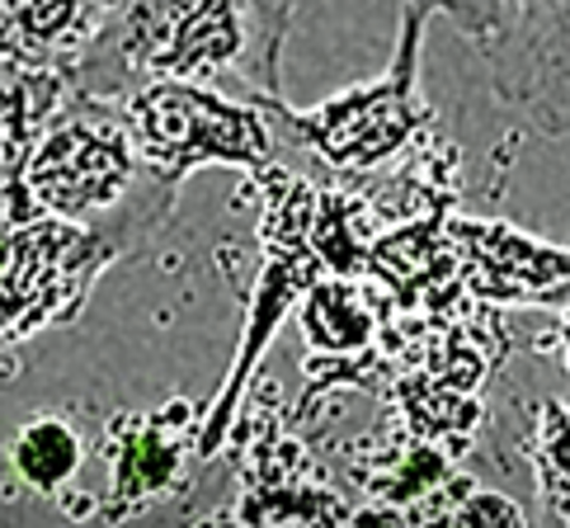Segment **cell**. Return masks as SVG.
Segmentation results:
<instances>
[{"label": "cell", "instance_id": "cell-6", "mask_svg": "<svg viewBox=\"0 0 570 528\" xmlns=\"http://www.w3.org/2000/svg\"><path fill=\"white\" fill-rule=\"evenodd\" d=\"M114 519L132 515L137 505H151L175 491L189 472L194 449V405L170 401L147 415H118L114 420Z\"/></svg>", "mask_w": 570, "mask_h": 528}, {"label": "cell", "instance_id": "cell-5", "mask_svg": "<svg viewBox=\"0 0 570 528\" xmlns=\"http://www.w3.org/2000/svg\"><path fill=\"white\" fill-rule=\"evenodd\" d=\"M415 25L405 33V52L396 76H386L382 86L344 95L335 105H325L312 114V141L331 166H373V160L392 156L405 147L420 124H424V105L415 95Z\"/></svg>", "mask_w": 570, "mask_h": 528}, {"label": "cell", "instance_id": "cell-9", "mask_svg": "<svg viewBox=\"0 0 570 528\" xmlns=\"http://www.w3.org/2000/svg\"><path fill=\"white\" fill-rule=\"evenodd\" d=\"M86 462V443L62 415H33L10 443V467L38 496H57Z\"/></svg>", "mask_w": 570, "mask_h": 528}, {"label": "cell", "instance_id": "cell-2", "mask_svg": "<svg viewBox=\"0 0 570 528\" xmlns=\"http://www.w3.org/2000/svg\"><path fill=\"white\" fill-rule=\"evenodd\" d=\"M128 133L137 156L179 179L198 160H250L259 166L269 156V137L255 124V114L227 105L189 80H156L128 105Z\"/></svg>", "mask_w": 570, "mask_h": 528}, {"label": "cell", "instance_id": "cell-8", "mask_svg": "<svg viewBox=\"0 0 570 528\" xmlns=\"http://www.w3.org/2000/svg\"><path fill=\"white\" fill-rule=\"evenodd\" d=\"M386 321H392V316H382L373 307V293L358 289L350 274L312 278L307 283V307H302V331H307V340L316 344V350L340 359V363H325V369H316V378L321 382L331 373L344 378V373H350V359H373Z\"/></svg>", "mask_w": 570, "mask_h": 528}, {"label": "cell", "instance_id": "cell-10", "mask_svg": "<svg viewBox=\"0 0 570 528\" xmlns=\"http://www.w3.org/2000/svg\"><path fill=\"white\" fill-rule=\"evenodd\" d=\"M481 505H462V510L443 515V524H523V515L514 510V505L504 500H491V496H476Z\"/></svg>", "mask_w": 570, "mask_h": 528}, {"label": "cell", "instance_id": "cell-7", "mask_svg": "<svg viewBox=\"0 0 570 528\" xmlns=\"http://www.w3.org/2000/svg\"><path fill=\"white\" fill-rule=\"evenodd\" d=\"M458 251L466 293L485 302H538L566 293V255L519 236L514 227H481V222H448Z\"/></svg>", "mask_w": 570, "mask_h": 528}, {"label": "cell", "instance_id": "cell-3", "mask_svg": "<svg viewBox=\"0 0 570 528\" xmlns=\"http://www.w3.org/2000/svg\"><path fill=\"white\" fill-rule=\"evenodd\" d=\"M132 166L137 147L128 124L109 114H76L33 141L19 179L43 213L80 217L118 203L132 179Z\"/></svg>", "mask_w": 570, "mask_h": 528}, {"label": "cell", "instance_id": "cell-1", "mask_svg": "<svg viewBox=\"0 0 570 528\" xmlns=\"http://www.w3.org/2000/svg\"><path fill=\"white\" fill-rule=\"evenodd\" d=\"M114 251L99 236L43 213L33 194L0 208V344L71 316Z\"/></svg>", "mask_w": 570, "mask_h": 528}, {"label": "cell", "instance_id": "cell-4", "mask_svg": "<svg viewBox=\"0 0 570 528\" xmlns=\"http://www.w3.org/2000/svg\"><path fill=\"white\" fill-rule=\"evenodd\" d=\"M240 52L232 0H132L124 25V57L132 67L189 80L227 67Z\"/></svg>", "mask_w": 570, "mask_h": 528}]
</instances>
